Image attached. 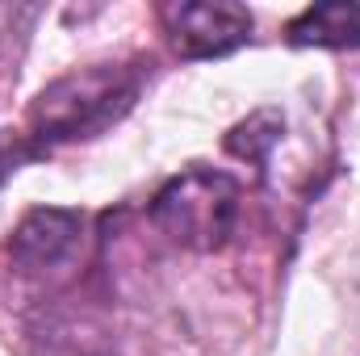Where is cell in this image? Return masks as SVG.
Listing matches in <instances>:
<instances>
[{
    "mask_svg": "<svg viewBox=\"0 0 360 356\" xmlns=\"http://www.w3.org/2000/svg\"><path fill=\"white\" fill-rule=\"evenodd\" d=\"M147 72L139 63H89L76 68L30 101L25 126L30 143L38 155L68 147V143H89L117 126L143 96Z\"/></svg>",
    "mask_w": 360,
    "mask_h": 356,
    "instance_id": "1",
    "label": "cell"
},
{
    "mask_svg": "<svg viewBox=\"0 0 360 356\" xmlns=\"http://www.w3.org/2000/svg\"><path fill=\"white\" fill-rule=\"evenodd\" d=\"M151 222L184 252H218L239 222V180L193 164L155 193Z\"/></svg>",
    "mask_w": 360,
    "mask_h": 356,
    "instance_id": "2",
    "label": "cell"
},
{
    "mask_svg": "<svg viewBox=\"0 0 360 356\" xmlns=\"http://www.w3.org/2000/svg\"><path fill=\"white\" fill-rule=\"evenodd\" d=\"M164 34L180 59H222L252 42L256 17L235 0H176L160 8Z\"/></svg>",
    "mask_w": 360,
    "mask_h": 356,
    "instance_id": "3",
    "label": "cell"
},
{
    "mask_svg": "<svg viewBox=\"0 0 360 356\" xmlns=\"http://www.w3.org/2000/svg\"><path fill=\"white\" fill-rule=\"evenodd\" d=\"M80 239H84V214L38 205L17 222L8 239V260L21 276H51L76 260Z\"/></svg>",
    "mask_w": 360,
    "mask_h": 356,
    "instance_id": "4",
    "label": "cell"
},
{
    "mask_svg": "<svg viewBox=\"0 0 360 356\" xmlns=\"http://www.w3.org/2000/svg\"><path fill=\"white\" fill-rule=\"evenodd\" d=\"M285 38L293 46H319V51H360V4L356 0H327L302 8Z\"/></svg>",
    "mask_w": 360,
    "mask_h": 356,
    "instance_id": "5",
    "label": "cell"
},
{
    "mask_svg": "<svg viewBox=\"0 0 360 356\" xmlns=\"http://www.w3.org/2000/svg\"><path fill=\"white\" fill-rule=\"evenodd\" d=\"M281 130H285L281 109H256L248 122H239V126L226 134V147H231L239 160L264 168V164H269V151L281 143Z\"/></svg>",
    "mask_w": 360,
    "mask_h": 356,
    "instance_id": "6",
    "label": "cell"
},
{
    "mask_svg": "<svg viewBox=\"0 0 360 356\" xmlns=\"http://www.w3.org/2000/svg\"><path fill=\"white\" fill-rule=\"evenodd\" d=\"M30 160H38L34 143H30L25 134H4V130H0V184L13 177L21 164H30Z\"/></svg>",
    "mask_w": 360,
    "mask_h": 356,
    "instance_id": "7",
    "label": "cell"
}]
</instances>
